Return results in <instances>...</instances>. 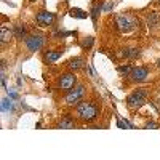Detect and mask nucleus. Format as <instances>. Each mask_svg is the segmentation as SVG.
<instances>
[{
	"mask_svg": "<svg viewBox=\"0 0 160 160\" xmlns=\"http://www.w3.org/2000/svg\"><path fill=\"white\" fill-rule=\"evenodd\" d=\"M115 24L118 26V29H120V31L128 32V31L133 28V19H131V18H128V16H117Z\"/></svg>",
	"mask_w": 160,
	"mask_h": 160,
	"instance_id": "6",
	"label": "nucleus"
},
{
	"mask_svg": "<svg viewBox=\"0 0 160 160\" xmlns=\"http://www.w3.org/2000/svg\"><path fill=\"white\" fill-rule=\"evenodd\" d=\"M158 2H160V0H158Z\"/></svg>",
	"mask_w": 160,
	"mask_h": 160,
	"instance_id": "25",
	"label": "nucleus"
},
{
	"mask_svg": "<svg viewBox=\"0 0 160 160\" xmlns=\"http://www.w3.org/2000/svg\"><path fill=\"white\" fill-rule=\"evenodd\" d=\"M98 11H99V8L95 5V7H93V11H91V18H93V21H96V18H98Z\"/></svg>",
	"mask_w": 160,
	"mask_h": 160,
	"instance_id": "21",
	"label": "nucleus"
},
{
	"mask_svg": "<svg viewBox=\"0 0 160 160\" xmlns=\"http://www.w3.org/2000/svg\"><path fill=\"white\" fill-rule=\"evenodd\" d=\"M157 66H158V68H160V59H158V61H157Z\"/></svg>",
	"mask_w": 160,
	"mask_h": 160,
	"instance_id": "23",
	"label": "nucleus"
},
{
	"mask_svg": "<svg viewBox=\"0 0 160 160\" xmlns=\"http://www.w3.org/2000/svg\"><path fill=\"white\" fill-rule=\"evenodd\" d=\"M75 123H74V120L69 118V117H64L61 122L58 123V128H74Z\"/></svg>",
	"mask_w": 160,
	"mask_h": 160,
	"instance_id": "12",
	"label": "nucleus"
},
{
	"mask_svg": "<svg viewBox=\"0 0 160 160\" xmlns=\"http://www.w3.org/2000/svg\"><path fill=\"white\" fill-rule=\"evenodd\" d=\"M31 2H35V0H31Z\"/></svg>",
	"mask_w": 160,
	"mask_h": 160,
	"instance_id": "24",
	"label": "nucleus"
},
{
	"mask_svg": "<svg viewBox=\"0 0 160 160\" xmlns=\"http://www.w3.org/2000/svg\"><path fill=\"white\" fill-rule=\"evenodd\" d=\"M37 22L40 24V26H50L51 22H53V19H55V15L53 13H50V11H45V10H42V11H38L37 13Z\"/></svg>",
	"mask_w": 160,
	"mask_h": 160,
	"instance_id": "5",
	"label": "nucleus"
},
{
	"mask_svg": "<svg viewBox=\"0 0 160 160\" xmlns=\"http://www.w3.org/2000/svg\"><path fill=\"white\" fill-rule=\"evenodd\" d=\"M148 22H149V26H157V24H158L157 13H151V15L148 16Z\"/></svg>",
	"mask_w": 160,
	"mask_h": 160,
	"instance_id": "16",
	"label": "nucleus"
},
{
	"mask_svg": "<svg viewBox=\"0 0 160 160\" xmlns=\"http://www.w3.org/2000/svg\"><path fill=\"white\" fill-rule=\"evenodd\" d=\"M98 106L91 101H85V102H80L77 106V115L78 118L85 120V122H91V120H95L98 117Z\"/></svg>",
	"mask_w": 160,
	"mask_h": 160,
	"instance_id": "1",
	"label": "nucleus"
},
{
	"mask_svg": "<svg viewBox=\"0 0 160 160\" xmlns=\"http://www.w3.org/2000/svg\"><path fill=\"white\" fill-rule=\"evenodd\" d=\"M71 16L78 18V19H85V18H87V13H85L83 10H80V8H72V10H71Z\"/></svg>",
	"mask_w": 160,
	"mask_h": 160,
	"instance_id": "14",
	"label": "nucleus"
},
{
	"mask_svg": "<svg viewBox=\"0 0 160 160\" xmlns=\"http://www.w3.org/2000/svg\"><path fill=\"white\" fill-rule=\"evenodd\" d=\"M59 56H61V51H58V50H53V51H48V53H45V61H48V62H53V61H56Z\"/></svg>",
	"mask_w": 160,
	"mask_h": 160,
	"instance_id": "11",
	"label": "nucleus"
},
{
	"mask_svg": "<svg viewBox=\"0 0 160 160\" xmlns=\"http://www.w3.org/2000/svg\"><path fill=\"white\" fill-rule=\"evenodd\" d=\"M122 56H127V58H136L139 56V50H135V48H128V50H122L120 53Z\"/></svg>",
	"mask_w": 160,
	"mask_h": 160,
	"instance_id": "13",
	"label": "nucleus"
},
{
	"mask_svg": "<svg viewBox=\"0 0 160 160\" xmlns=\"http://www.w3.org/2000/svg\"><path fill=\"white\" fill-rule=\"evenodd\" d=\"M74 83H75V77L72 74H64L59 78V87L62 90H71L74 87Z\"/></svg>",
	"mask_w": 160,
	"mask_h": 160,
	"instance_id": "8",
	"label": "nucleus"
},
{
	"mask_svg": "<svg viewBox=\"0 0 160 160\" xmlns=\"http://www.w3.org/2000/svg\"><path fill=\"white\" fill-rule=\"evenodd\" d=\"M118 72L120 74H125V75H128V74H131V68L127 64V66H120L118 68Z\"/></svg>",
	"mask_w": 160,
	"mask_h": 160,
	"instance_id": "18",
	"label": "nucleus"
},
{
	"mask_svg": "<svg viewBox=\"0 0 160 160\" xmlns=\"http://www.w3.org/2000/svg\"><path fill=\"white\" fill-rule=\"evenodd\" d=\"M15 35L18 38H22L26 35V28H24V24H18L16 28H15Z\"/></svg>",
	"mask_w": 160,
	"mask_h": 160,
	"instance_id": "15",
	"label": "nucleus"
},
{
	"mask_svg": "<svg viewBox=\"0 0 160 160\" xmlns=\"http://www.w3.org/2000/svg\"><path fill=\"white\" fill-rule=\"evenodd\" d=\"M155 127V123L154 122H151V123H148V128H154Z\"/></svg>",
	"mask_w": 160,
	"mask_h": 160,
	"instance_id": "22",
	"label": "nucleus"
},
{
	"mask_svg": "<svg viewBox=\"0 0 160 160\" xmlns=\"http://www.w3.org/2000/svg\"><path fill=\"white\" fill-rule=\"evenodd\" d=\"M93 42H95V40H93V37H88V38H85L83 42H82V45H83V48H90V47L93 45Z\"/></svg>",
	"mask_w": 160,
	"mask_h": 160,
	"instance_id": "19",
	"label": "nucleus"
},
{
	"mask_svg": "<svg viewBox=\"0 0 160 160\" xmlns=\"http://www.w3.org/2000/svg\"><path fill=\"white\" fill-rule=\"evenodd\" d=\"M148 74H149V71L146 68H135V69H131L130 77H131V80H135V82H142V80L148 77Z\"/></svg>",
	"mask_w": 160,
	"mask_h": 160,
	"instance_id": "7",
	"label": "nucleus"
},
{
	"mask_svg": "<svg viewBox=\"0 0 160 160\" xmlns=\"http://www.w3.org/2000/svg\"><path fill=\"white\" fill-rule=\"evenodd\" d=\"M144 101H146V91L144 90H138V91L133 93V95L128 96V106H130L131 109L139 108Z\"/></svg>",
	"mask_w": 160,
	"mask_h": 160,
	"instance_id": "3",
	"label": "nucleus"
},
{
	"mask_svg": "<svg viewBox=\"0 0 160 160\" xmlns=\"http://www.w3.org/2000/svg\"><path fill=\"white\" fill-rule=\"evenodd\" d=\"M11 109H13V104H11V99L5 98V99L2 101V111H11Z\"/></svg>",
	"mask_w": 160,
	"mask_h": 160,
	"instance_id": "17",
	"label": "nucleus"
},
{
	"mask_svg": "<svg viewBox=\"0 0 160 160\" xmlns=\"http://www.w3.org/2000/svg\"><path fill=\"white\" fill-rule=\"evenodd\" d=\"M82 96H83V87L82 85H78L74 91H71L68 96H66V104H77L80 99H82Z\"/></svg>",
	"mask_w": 160,
	"mask_h": 160,
	"instance_id": "4",
	"label": "nucleus"
},
{
	"mask_svg": "<svg viewBox=\"0 0 160 160\" xmlns=\"http://www.w3.org/2000/svg\"><path fill=\"white\" fill-rule=\"evenodd\" d=\"M11 37H13V31H10L8 28H3L0 29V42L2 43H7V42H10L11 40Z\"/></svg>",
	"mask_w": 160,
	"mask_h": 160,
	"instance_id": "9",
	"label": "nucleus"
},
{
	"mask_svg": "<svg viewBox=\"0 0 160 160\" xmlns=\"http://www.w3.org/2000/svg\"><path fill=\"white\" fill-rule=\"evenodd\" d=\"M43 42H45V37L40 35V34L28 35V37H26V40H24L26 47H28V50H31V51L40 50V48H42V45H43Z\"/></svg>",
	"mask_w": 160,
	"mask_h": 160,
	"instance_id": "2",
	"label": "nucleus"
},
{
	"mask_svg": "<svg viewBox=\"0 0 160 160\" xmlns=\"http://www.w3.org/2000/svg\"><path fill=\"white\" fill-rule=\"evenodd\" d=\"M83 64H85V61H83L82 58H72V59L69 61V68L74 69V71H77V69L82 68Z\"/></svg>",
	"mask_w": 160,
	"mask_h": 160,
	"instance_id": "10",
	"label": "nucleus"
},
{
	"mask_svg": "<svg viewBox=\"0 0 160 160\" xmlns=\"http://www.w3.org/2000/svg\"><path fill=\"white\" fill-rule=\"evenodd\" d=\"M117 127H120V128H131V123H128L127 120H118Z\"/></svg>",
	"mask_w": 160,
	"mask_h": 160,
	"instance_id": "20",
	"label": "nucleus"
}]
</instances>
